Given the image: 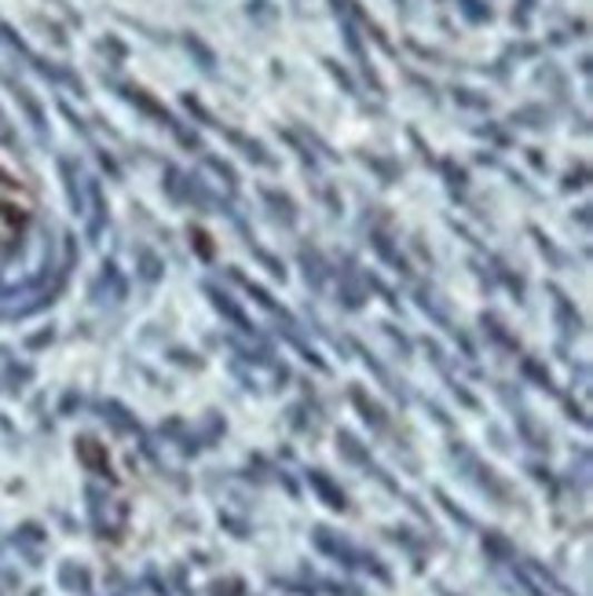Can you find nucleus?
Returning a JSON list of instances; mask_svg holds the SVG:
<instances>
[{"label": "nucleus", "instance_id": "f257e3e1", "mask_svg": "<svg viewBox=\"0 0 593 596\" xmlns=\"http://www.w3.org/2000/svg\"><path fill=\"white\" fill-rule=\"evenodd\" d=\"M27 209H30L27 183H22V176L8 165V158L0 155V235L16 231L22 217H27Z\"/></svg>", "mask_w": 593, "mask_h": 596}]
</instances>
